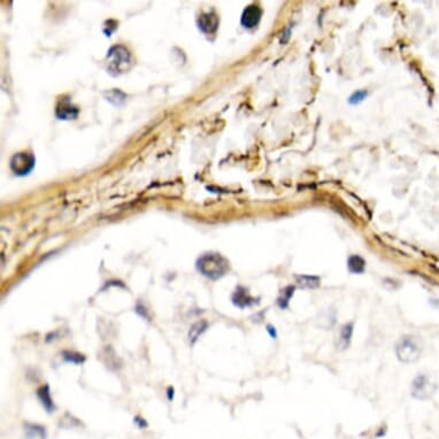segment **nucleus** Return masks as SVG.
Returning <instances> with one entry per match:
<instances>
[{
    "instance_id": "7ed1b4c3",
    "label": "nucleus",
    "mask_w": 439,
    "mask_h": 439,
    "mask_svg": "<svg viewBox=\"0 0 439 439\" xmlns=\"http://www.w3.org/2000/svg\"><path fill=\"white\" fill-rule=\"evenodd\" d=\"M107 71L113 75H120L130 68L131 56L126 47L122 45L113 46L107 54Z\"/></svg>"
},
{
    "instance_id": "6ab92c4d",
    "label": "nucleus",
    "mask_w": 439,
    "mask_h": 439,
    "mask_svg": "<svg viewBox=\"0 0 439 439\" xmlns=\"http://www.w3.org/2000/svg\"><path fill=\"white\" fill-rule=\"evenodd\" d=\"M135 424H137L138 428H141V429L147 427V423H146V421L144 419H142L141 416H136V418H135Z\"/></svg>"
},
{
    "instance_id": "ddd939ff",
    "label": "nucleus",
    "mask_w": 439,
    "mask_h": 439,
    "mask_svg": "<svg viewBox=\"0 0 439 439\" xmlns=\"http://www.w3.org/2000/svg\"><path fill=\"white\" fill-rule=\"evenodd\" d=\"M294 291H295L294 285H288V287H285L283 290L281 291L279 298H277V300H276L277 306H279L281 309H287L288 308L289 303H290L291 298L293 297Z\"/></svg>"
},
{
    "instance_id": "2eb2a0df",
    "label": "nucleus",
    "mask_w": 439,
    "mask_h": 439,
    "mask_svg": "<svg viewBox=\"0 0 439 439\" xmlns=\"http://www.w3.org/2000/svg\"><path fill=\"white\" fill-rule=\"evenodd\" d=\"M207 328H208V323L206 321H199L192 325L191 329H190V332H189V338H190V342H191L192 345L197 342V339L199 338V336L206 331Z\"/></svg>"
},
{
    "instance_id": "f8f14e48",
    "label": "nucleus",
    "mask_w": 439,
    "mask_h": 439,
    "mask_svg": "<svg viewBox=\"0 0 439 439\" xmlns=\"http://www.w3.org/2000/svg\"><path fill=\"white\" fill-rule=\"evenodd\" d=\"M295 283L299 288L301 289H316L320 287L321 280L317 276H309V275H299L294 276Z\"/></svg>"
},
{
    "instance_id": "1a4fd4ad",
    "label": "nucleus",
    "mask_w": 439,
    "mask_h": 439,
    "mask_svg": "<svg viewBox=\"0 0 439 439\" xmlns=\"http://www.w3.org/2000/svg\"><path fill=\"white\" fill-rule=\"evenodd\" d=\"M198 27L204 34H215L219 27V17L214 12L204 13L198 17Z\"/></svg>"
},
{
    "instance_id": "aec40b11",
    "label": "nucleus",
    "mask_w": 439,
    "mask_h": 439,
    "mask_svg": "<svg viewBox=\"0 0 439 439\" xmlns=\"http://www.w3.org/2000/svg\"><path fill=\"white\" fill-rule=\"evenodd\" d=\"M267 331H268V334L270 335V337L272 338H274L275 339L276 337H277V332H276V329L273 327V325H267Z\"/></svg>"
},
{
    "instance_id": "0eeeda50",
    "label": "nucleus",
    "mask_w": 439,
    "mask_h": 439,
    "mask_svg": "<svg viewBox=\"0 0 439 439\" xmlns=\"http://www.w3.org/2000/svg\"><path fill=\"white\" fill-rule=\"evenodd\" d=\"M260 299H255L250 294V292L245 287L238 285L236 288V290L233 291L231 295V301L236 307H238L240 309L247 308V307H252L259 303Z\"/></svg>"
},
{
    "instance_id": "4be33fe9",
    "label": "nucleus",
    "mask_w": 439,
    "mask_h": 439,
    "mask_svg": "<svg viewBox=\"0 0 439 439\" xmlns=\"http://www.w3.org/2000/svg\"><path fill=\"white\" fill-rule=\"evenodd\" d=\"M379 430L380 431H379V433L376 434V436H377V437H383L384 435H385V430H383V429H379Z\"/></svg>"
},
{
    "instance_id": "f257e3e1",
    "label": "nucleus",
    "mask_w": 439,
    "mask_h": 439,
    "mask_svg": "<svg viewBox=\"0 0 439 439\" xmlns=\"http://www.w3.org/2000/svg\"><path fill=\"white\" fill-rule=\"evenodd\" d=\"M197 269L207 279L218 281L229 272V261L217 252H208L197 260Z\"/></svg>"
},
{
    "instance_id": "412c9836",
    "label": "nucleus",
    "mask_w": 439,
    "mask_h": 439,
    "mask_svg": "<svg viewBox=\"0 0 439 439\" xmlns=\"http://www.w3.org/2000/svg\"><path fill=\"white\" fill-rule=\"evenodd\" d=\"M174 392H175V391H174L173 387H171V386L168 387V390H167V397H168V400H169V401H171V400L174 399Z\"/></svg>"
},
{
    "instance_id": "423d86ee",
    "label": "nucleus",
    "mask_w": 439,
    "mask_h": 439,
    "mask_svg": "<svg viewBox=\"0 0 439 439\" xmlns=\"http://www.w3.org/2000/svg\"><path fill=\"white\" fill-rule=\"evenodd\" d=\"M56 115L60 120H75L78 116V108L73 104L71 98L67 96H62L58 99L56 106Z\"/></svg>"
},
{
    "instance_id": "9d476101",
    "label": "nucleus",
    "mask_w": 439,
    "mask_h": 439,
    "mask_svg": "<svg viewBox=\"0 0 439 439\" xmlns=\"http://www.w3.org/2000/svg\"><path fill=\"white\" fill-rule=\"evenodd\" d=\"M353 329L354 325L352 322L345 323L342 328L339 329V334L337 335L335 340V346L336 349L339 351H345L347 347L350 346L351 340H352L353 336Z\"/></svg>"
},
{
    "instance_id": "39448f33",
    "label": "nucleus",
    "mask_w": 439,
    "mask_h": 439,
    "mask_svg": "<svg viewBox=\"0 0 439 439\" xmlns=\"http://www.w3.org/2000/svg\"><path fill=\"white\" fill-rule=\"evenodd\" d=\"M10 169L17 176H25L35 167V156L31 153L20 152L10 159Z\"/></svg>"
},
{
    "instance_id": "f3484780",
    "label": "nucleus",
    "mask_w": 439,
    "mask_h": 439,
    "mask_svg": "<svg viewBox=\"0 0 439 439\" xmlns=\"http://www.w3.org/2000/svg\"><path fill=\"white\" fill-rule=\"evenodd\" d=\"M366 97H367V91H365V90L358 91V92L353 93V96L350 98V104H352V105L359 104V102L364 100Z\"/></svg>"
},
{
    "instance_id": "a211bd4d",
    "label": "nucleus",
    "mask_w": 439,
    "mask_h": 439,
    "mask_svg": "<svg viewBox=\"0 0 439 439\" xmlns=\"http://www.w3.org/2000/svg\"><path fill=\"white\" fill-rule=\"evenodd\" d=\"M136 313L140 314L142 317H144V319H146V320H148V321L151 320V316H149L147 314V310H146L145 306H143L141 302L136 306Z\"/></svg>"
},
{
    "instance_id": "20e7f679",
    "label": "nucleus",
    "mask_w": 439,
    "mask_h": 439,
    "mask_svg": "<svg viewBox=\"0 0 439 439\" xmlns=\"http://www.w3.org/2000/svg\"><path fill=\"white\" fill-rule=\"evenodd\" d=\"M437 390V384L429 376L420 374L412 383V396L415 399L427 400L434 396Z\"/></svg>"
},
{
    "instance_id": "dca6fc26",
    "label": "nucleus",
    "mask_w": 439,
    "mask_h": 439,
    "mask_svg": "<svg viewBox=\"0 0 439 439\" xmlns=\"http://www.w3.org/2000/svg\"><path fill=\"white\" fill-rule=\"evenodd\" d=\"M62 358H64L65 361L72 362L74 365H82L85 362V357L77 352H72V351H64L62 352Z\"/></svg>"
},
{
    "instance_id": "4468645a",
    "label": "nucleus",
    "mask_w": 439,
    "mask_h": 439,
    "mask_svg": "<svg viewBox=\"0 0 439 439\" xmlns=\"http://www.w3.org/2000/svg\"><path fill=\"white\" fill-rule=\"evenodd\" d=\"M347 268L352 274H364L366 270V261L360 255H351L347 260Z\"/></svg>"
},
{
    "instance_id": "f03ea898",
    "label": "nucleus",
    "mask_w": 439,
    "mask_h": 439,
    "mask_svg": "<svg viewBox=\"0 0 439 439\" xmlns=\"http://www.w3.org/2000/svg\"><path fill=\"white\" fill-rule=\"evenodd\" d=\"M422 345L414 336H404L396 345V356L404 364H412L420 359Z\"/></svg>"
},
{
    "instance_id": "6e6552de",
    "label": "nucleus",
    "mask_w": 439,
    "mask_h": 439,
    "mask_svg": "<svg viewBox=\"0 0 439 439\" xmlns=\"http://www.w3.org/2000/svg\"><path fill=\"white\" fill-rule=\"evenodd\" d=\"M261 15H262V10L258 5H250L247 6L246 8L244 9L243 14H241V25L246 29H252L254 27H257L259 24L260 20H261Z\"/></svg>"
},
{
    "instance_id": "9b49d317",
    "label": "nucleus",
    "mask_w": 439,
    "mask_h": 439,
    "mask_svg": "<svg viewBox=\"0 0 439 439\" xmlns=\"http://www.w3.org/2000/svg\"><path fill=\"white\" fill-rule=\"evenodd\" d=\"M37 397H38L39 401L42 402L43 407L47 411V413H52L54 409H56V407H54L53 399H52V397H51L49 385L40 386L39 389L37 390Z\"/></svg>"
}]
</instances>
